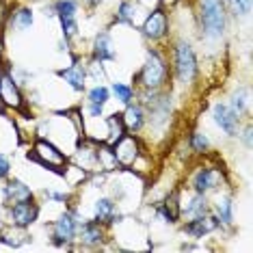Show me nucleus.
<instances>
[{
	"mask_svg": "<svg viewBox=\"0 0 253 253\" xmlns=\"http://www.w3.org/2000/svg\"><path fill=\"white\" fill-rule=\"evenodd\" d=\"M104 234H102L100 223H84L83 225V234H80V240H83L87 247H95L102 243Z\"/></svg>",
	"mask_w": 253,
	"mask_h": 253,
	"instance_id": "a211bd4d",
	"label": "nucleus"
},
{
	"mask_svg": "<svg viewBox=\"0 0 253 253\" xmlns=\"http://www.w3.org/2000/svg\"><path fill=\"white\" fill-rule=\"evenodd\" d=\"M95 163H100L102 171H113L117 169V158H115V152L111 147H97L95 149Z\"/></svg>",
	"mask_w": 253,
	"mask_h": 253,
	"instance_id": "412c9836",
	"label": "nucleus"
},
{
	"mask_svg": "<svg viewBox=\"0 0 253 253\" xmlns=\"http://www.w3.org/2000/svg\"><path fill=\"white\" fill-rule=\"evenodd\" d=\"M113 152H115V158H117L119 167H130V165H134L136 156H139V143H136L134 136L124 134L122 139L115 143Z\"/></svg>",
	"mask_w": 253,
	"mask_h": 253,
	"instance_id": "423d86ee",
	"label": "nucleus"
},
{
	"mask_svg": "<svg viewBox=\"0 0 253 253\" xmlns=\"http://www.w3.org/2000/svg\"><path fill=\"white\" fill-rule=\"evenodd\" d=\"M113 93L117 95L119 102H124V104H130V102H132V95H134V91H132L130 87H126V84H122V83H115V84H113Z\"/></svg>",
	"mask_w": 253,
	"mask_h": 253,
	"instance_id": "393cba45",
	"label": "nucleus"
},
{
	"mask_svg": "<svg viewBox=\"0 0 253 253\" xmlns=\"http://www.w3.org/2000/svg\"><path fill=\"white\" fill-rule=\"evenodd\" d=\"M0 102L13 108H22L24 100H22V93L15 84V80L9 76V74H2L0 76Z\"/></svg>",
	"mask_w": 253,
	"mask_h": 253,
	"instance_id": "1a4fd4ad",
	"label": "nucleus"
},
{
	"mask_svg": "<svg viewBox=\"0 0 253 253\" xmlns=\"http://www.w3.org/2000/svg\"><path fill=\"white\" fill-rule=\"evenodd\" d=\"M214 122L221 130H225L229 136H236L238 132V115L225 104H216L214 106Z\"/></svg>",
	"mask_w": 253,
	"mask_h": 253,
	"instance_id": "9d476101",
	"label": "nucleus"
},
{
	"mask_svg": "<svg viewBox=\"0 0 253 253\" xmlns=\"http://www.w3.org/2000/svg\"><path fill=\"white\" fill-rule=\"evenodd\" d=\"M28 199H33V191L24 182L13 180L4 186V201L7 204H18V201H28Z\"/></svg>",
	"mask_w": 253,
	"mask_h": 253,
	"instance_id": "ddd939ff",
	"label": "nucleus"
},
{
	"mask_svg": "<svg viewBox=\"0 0 253 253\" xmlns=\"http://www.w3.org/2000/svg\"><path fill=\"white\" fill-rule=\"evenodd\" d=\"M208 201H206V195L204 193H197L195 197L188 201V204H184L180 206V212H184L186 216H199V214H206V210H208Z\"/></svg>",
	"mask_w": 253,
	"mask_h": 253,
	"instance_id": "f3484780",
	"label": "nucleus"
},
{
	"mask_svg": "<svg viewBox=\"0 0 253 253\" xmlns=\"http://www.w3.org/2000/svg\"><path fill=\"white\" fill-rule=\"evenodd\" d=\"M61 26H63V35H65L67 39L78 35V24H76L74 18H61Z\"/></svg>",
	"mask_w": 253,
	"mask_h": 253,
	"instance_id": "7c9ffc66",
	"label": "nucleus"
},
{
	"mask_svg": "<svg viewBox=\"0 0 253 253\" xmlns=\"http://www.w3.org/2000/svg\"><path fill=\"white\" fill-rule=\"evenodd\" d=\"M167 80V65L156 50H149L147 52V63L141 70V83L145 84L147 89H160Z\"/></svg>",
	"mask_w": 253,
	"mask_h": 253,
	"instance_id": "f03ea898",
	"label": "nucleus"
},
{
	"mask_svg": "<svg viewBox=\"0 0 253 253\" xmlns=\"http://www.w3.org/2000/svg\"><path fill=\"white\" fill-rule=\"evenodd\" d=\"M134 13H136V9L130 2H122V7H119V20L134 24Z\"/></svg>",
	"mask_w": 253,
	"mask_h": 253,
	"instance_id": "2f4dec72",
	"label": "nucleus"
},
{
	"mask_svg": "<svg viewBox=\"0 0 253 253\" xmlns=\"http://www.w3.org/2000/svg\"><path fill=\"white\" fill-rule=\"evenodd\" d=\"M218 227V218L216 216H206V214H199V216H193V221L184 227V232L195 236V238H204L206 234L214 232Z\"/></svg>",
	"mask_w": 253,
	"mask_h": 253,
	"instance_id": "9b49d317",
	"label": "nucleus"
},
{
	"mask_svg": "<svg viewBox=\"0 0 253 253\" xmlns=\"http://www.w3.org/2000/svg\"><path fill=\"white\" fill-rule=\"evenodd\" d=\"M201 24L208 37H221L225 31V7L223 0H201Z\"/></svg>",
	"mask_w": 253,
	"mask_h": 253,
	"instance_id": "f257e3e1",
	"label": "nucleus"
},
{
	"mask_svg": "<svg viewBox=\"0 0 253 253\" xmlns=\"http://www.w3.org/2000/svg\"><path fill=\"white\" fill-rule=\"evenodd\" d=\"M59 76L65 80V83H70L72 89H76V91H83L84 89V67L80 65L78 61H74L72 67H67V70L59 72Z\"/></svg>",
	"mask_w": 253,
	"mask_h": 253,
	"instance_id": "2eb2a0df",
	"label": "nucleus"
},
{
	"mask_svg": "<svg viewBox=\"0 0 253 253\" xmlns=\"http://www.w3.org/2000/svg\"><path fill=\"white\" fill-rule=\"evenodd\" d=\"M87 2H91V4H97V2H100V0H87Z\"/></svg>",
	"mask_w": 253,
	"mask_h": 253,
	"instance_id": "e433bc0d",
	"label": "nucleus"
},
{
	"mask_svg": "<svg viewBox=\"0 0 253 253\" xmlns=\"http://www.w3.org/2000/svg\"><path fill=\"white\" fill-rule=\"evenodd\" d=\"M167 31H169L167 13H165L163 9L152 11V13L147 15L145 24H143V33H145V37H149V39H160V37L167 35Z\"/></svg>",
	"mask_w": 253,
	"mask_h": 253,
	"instance_id": "6e6552de",
	"label": "nucleus"
},
{
	"mask_svg": "<svg viewBox=\"0 0 253 253\" xmlns=\"http://www.w3.org/2000/svg\"><path fill=\"white\" fill-rule=\"evenodd\" d=\"M48 197L54 201H67V195H63V193H48Z\"/></svg>",
	"mask_w": 253,
	"mask_h": 253,
	"instance_id": "f704fd0d",
	"label": "nucleus"
},
{
	"mask_svg": "<svg viewBox=\"0 0 253 253\" xmlns=\"http://www.w3.org/2000/svg\"><path fill=\"white\" fill-rule=\"evenodd\" d=\"M0 240L9 247H22L28 243V234L24 232V227H18V225H11V227H4L2 234H0Z\"/></svg>",
	"mask_w": 253,
	"mask_h": 253,
	"instance_id": "dca6fc26",
	"label": "nucleus"
},
{
	"mask_svg": "<svg viewBox=\"0 0 253 253\" xmlns=\"http://www.w3.org/2000/svg\"><path fill=\"white\" fill-rule=\"evenodd\" d=\"M251 4H253V0H229V7H232L234 15H249Z\"/></svg>",
	"mask_w": 253,
	"mask_h": 253,
	"instance_id": "bb28decb",
	"label": "nucleus"
},
{
	"mask_svg": "<svg viewBox=\"0 0 253 253\" xmlns=\"http://www.w3.org/2000/svg\"><path fill=\"white\" fill-rule=\"evenodd\" d=\"M175 70L180 83L184 84L193 83L195 74H197V59H195L193 48L186 42H180L175 45Z\"/></svg>",
	"mask_w": 253,
	"mask_h": 253,
	"instance_id": "7ed1b4c3",
	"label": "nucleus"
},
{
	"mask_svg": "<svg viewBox=\"0 0 253 253\" xmlns=\"http://www.w3.org/2000/svg\"><path fill=\"white\" fill-rule=\"evenodd\" d=\"M221 182V171L218 169H201L193 180V186H195V193H206V191H212V188L218 186Z\"/></svg>",
	"mask_w": 253,
	"mask_h": 253,
	"instance_id": "f8f14e48",
	"label": "nucleus"
},
{
	"mask_svg": "<svg viewBox=\"0 0 253 253\" xmlns=\"http://www.w3.org/2000/svg\"><path fill=\"white\" fill-rule=\"evenodd\" d=\"M214 208H216L218 223H225V225H229V223H232V218H234V214H232V199H229V197H218Z\"/></svg>",
	"mask_w": 253,
	"mask_h": 253,
	"instance_id": "4be33fe9",
	"label": "nucleus"
},
{
	"mask_svg": "<svg viewBox=\"0 0 253 253\" xmlns=\"http://www.w3.org/2000/svg\"><path fill=\"white\" fill-rule=\"evenodd\" d=\"M9 169H11V165H9V158L0 154V180L9 175Z\"/></svg>",
	"mask_w": 253,
	"mask_h": 253,
	"instance_id": "473e14b6",
	"label": "nucleus"
},
{
	"mask_svg": "<svg viewBox=\"0 0 253 253\" xmlns=\"http://www.w3.org/2000/svg\"><path fill=\"white\" fill-rule=\"evenodd\" d=\"M93 59L95 61H113L115 59V50H113V42L106 33H100L95 37V43H93Z\"/></svg>",
	"mask_w": 253,
	"mask_h": 253,
	"instance_id": "4468645a",
	"label": "nucleus"
},
{
	"mask_svg": "<svg viewBox=\"0 0 253 253\" xmlns=\"http://www.w3.org/2000/svg\"><path fill=\"white\" fill-rule=\"evenodd\" d=\"M122 119H124L126 130H139L143 126V122H145V117H143V108L128 104V108H126V113H124Z\"/></svg>",
	"mask_w": 253,
	"mask_h": 253,
	"instance_id": "6ab92c4d",
	"label": "nucleus"
},
{
	"mask_svg": "<svg viewBox=\"0 0 253 253\" xmlns=\"http://www.w3.org/2000/svg\"><path fill=\"white\" fill-rule=\"evenodd\" d=\"M245 143H247V145L251 147V126H249V128L245 130Z\"/></svg>",
	"mask_w": 253,
	"mask_h": 253,
	"instance_id": "c9c22d12",
	"label": "nucleus"
},
{
	"mask_svg": "<svg viewBox=\"0 0 253 253\" xmlns=\"http://www.w3.org/2000/svg\"><path fill=\"white\" fill-rule=\"evenodd\" d=\"M15 26L18 28H31L33 26V11L31 9H20L18 13H15Z\"/></svg>",
	"mask_w": 253,
	"mask_h": 253,
	"instance_id": "cd10ccee",
	"label": "nucleus"
},
{
	"mask_svg": "<svg viewBox=\"0 0 253 253\" xmlns=\"http://www.w3.org/2000/svg\"><path fill=\"white\" fill-rule=\"evenodd\" d=\"M108 89L106 87H102V84H97L95 89H91L89 91V102H93V104H102L104 106L106 102H108Z\"/></svg>",
	"mask_w": 253,
	"mask_h": 253,
	"instance_id": "a878e982",
	"label": "nucleus"
},
{
	"mask_svg": "<svg viewBox=\"0 0 253 253\" xmlns=\"http://www.w3.org/2000/svg\"><path fill=\"white\" fill-rule=\"evenodd\" d=\"M191 145H193V149H195L197 154H204L206 149H208V145H210V143H208V136L201 134V132H195V134L191 136Z\"/></svg>",
	"mask_w": 253,
	"mask_h": 253,
	"instance_id": "c85d7f7f",
	"label": "nucleus"
},
{
	"mask_svg": "<svg viewBox=\"0 0 253 253\" xmlns=\"http://www.w3.org/2000/svg\"><path fill=\"white\" fill-rule=\"evenodd\" d=\"M115 214L113 199H97L95 201V218L97 221H111Z\"/></svg>",
	"mask_w": 253,
	"mask_h": 253,
	"instance_id": "5701e85b",
	"label": "nucleus"
},
{
	"mask_svg": "<svg viewBox=\"0 0 253 253\" xmlns=\"http://www.w3.org/2000/svg\"><path fill=\"white\" fill-rule=\"evenodd\" d=\"M37 214H39V208L33 204V199L18 201V204H13L11 210H9L11 225H18V227H28L31 223H35Z\"/></svg>",
	"mask_w": 253,
	"mask_h": 253,
	"instance_id": "39448f33",
	"label": "nucleus"
},
{
	"mask_svg": "<svg viewBox=\"0 0 253 253\" xmlns=\"http://www.w3.org/2000/svg\"><path fill=\"white\" fill-rule=\"evenodd\" d=\"M76 9H78V4L74 2V0H59V2L54 4V13L59 15V18H74Z\"/></svg>",
	"mask_w": 253,
	"mask_h": 253,
	"instance_id": "b1692460",
	"label": "nucleus"
},
{
	"mask_svg": "<svg viewBox=\"0 0 253 253\" xmlns=\"http://www.w3.org/2000/svg\"><path fill=\"white\" fill-rule=\"evenodd\" d=\"M26 158L28 160H37V163L50 167V169H59V167L65 165V156H63V152H59V149H56L52 143H48V141H37L35 154H28Z\"/></svg>",
	"mask_w": 253,
	"mask_h": 253,
	"instance_id": "20e7f679",
	"label": "nucleus"
},
{
	"mask_svg": "<svg viewBox=\"0 0 253 253\" xmlns=\"http://www.w3.org/2000/svg\"><path fill=\"white\" fill-rule=\"evenodd\" d=\"M106 124H108V139H106V143H108V145H115V143H117L126 134L124 119L119 117V115H113V117L106 119Z\"/></svg>",
	"mask_w": 253,
	"mask_h": 253,
	"instance_id": "aec40b11",
	"label": "nucleus"
},
{
	"mask_svg": "<svg viewBox=\"0 0 253 253\" xmlns=\"http://www.w3.org/2000/svg\"><path fill=\"white\" fill-rule=\"evenodd\" d=\"M0 113H2V102H0Z\"/></svg>",
	"mask_w": 253,
	"mask_h": 253,
	"instance_id": "4c0bfd02",
	"label": "nucleus"
},
{
	"mask_svg": "<svg viewBox=\"0 0 253 253\" xmlns=\"http://www.w3.org/2000/svg\"><path fill=\"white\" fill-rule=\"evenodd\" d=\"M76 229H78V223H76V218H74L72 214L59 216V221H54V225H52V240H54V245L67 247V243L74 240V236H76Z\"/></svg>",
	"mask_w": 253,
	"mask_h": 253,
	"instance_id": "0eeeda50",
	"label": "nucleus"
},
{
	"mask_svg": "<svg viewBox=\"0 0 253 253\" xmlns=\"http://www.w3.org/2000/svg\"><path fill=\"white\" fill-rule=\"evenodd\" d=\"M91 117H102V104H93V102H91Z\"/></svg>",
	"mask_w": 253,
	"mask_h": 253,
	"instance_id": "72a5a7b5",
	"label": "nucleus"
},
{
	"mask_svg": "<svg viewBox=\"0 0 253 253\" xmlns=\"http://www.w3.org/2000/svg\"><path fill=\"white\" fill-rule=\"evenodd\" d=\"M245 104H247V91L240 89L238 93H234V97H232V111L236 115H240L245 111Z\"/></svg>",
	"mask_w": 253,
	"mask_h": 253,
	"instance_id": "c756f323",
	"label": "nucleus"
}]
</instances>
